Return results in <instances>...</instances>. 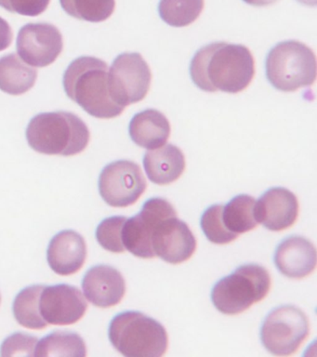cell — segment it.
<instances>
[{
    "mask_svg": "<svg viewBox=\"0 0 317 357\" xmlns=\"http://www.w3.org/2000/svg\"><path fill=\"white\" fill-rule=\"evenodd\" d=\"M254 75V58L244 45H206L197 50L190 63L192 80L203 91L238 93L249 86Z\"/></svg>",
    "mask_w": 317,
    "mask_h": 357,
    "instance_id": "cell-1",
    "label": "cell"
},
{
    "mask_svg": "<svg viewBox=\"0 0 317 357\" xmlns=\"http://www.w3.org/2000/svg\"><path fill=\"white\" fill-rule=\"evenodd\" d=\"M65 93L96 119L121 116L125 107L114 102L108 88V66L101 59L84 56L72 61L63 75Z\"/></svg>",
    "mask_w": 317,
    "mask_h": 357,
    "instance_id": "cell-2",
    "label": "cell"
},
{
    "mask_svg": "<svg viewBox=\"0 0 317 357\" xmlns=\"http://www.w3.org/2000/svg\"><path fill=\"white\" fill-rule=\"evenodd\" d=\"M90 130L70 112H51L33 117L26 130L29 146L49 155L71 156L82 153L90 142Z\"/></svg>",
    "mask_w": 317,
    "mask_h": 357,
    "instance_id": "cell-3",
    "label": "cell"
},
{
    "mask_svg": "<svg viewBox=\"0 0 317 357\" xmlns=\"http://www.w3.org/2000/svg\"><path fill=\"white\" fill-rule=\"evenodd\" d=\"M110 342L127 357H160L168 350L165 328L143 312L127 311L116 315L109 326Z\"/></svg>",
    "mask_w": 317,
    "mask_h": 357,
    "instance_id": "cell-4",
    "label": "cell"
},
{
    "mask_svg": "<svg viewBox=\"0 0 317 357\" xmlns=\"http://www.w3.org/2000/svg\"><path fill=\"white\" fill-rule=\"evenodd\" d=\"M271 276L258 264H245L217 282L211 291V301L222 314H241L260 303L271 289Z\"/></svg>",
    "mask_w": 317,
    "mask_h": 357,
    "instance_id": "cell-5",
    "label": "cell"
},
{
    "mask_svg": "<svg viewBox=\"0 0 317 357\" xmlns=\"http://www.w3.org/2000/svg\"><path fill=\"white\" fill-rule=\"evenodd\" d=\"M265 71L267 79L278 91H296L316 82V54L302 42H280L267 54Z\"/></svg>",
    "mask_w": 317,
    "mask_h": 357,
    "instance_id": "cell-6",
    "label": "cell"
},
{
    "mask_svg": "<svg viewBox=\"0 0 317 357\" xmlns=\"http://www.w3.org/2000/svg\"><path fill=\"white\" fill-rule=\"evenodd\" d=\"M310 334L307 315L293 305H283L267 315L261 328V340L269 353L289 356L296 353Z\"/></svg>",
    "mask_w": 317,
    "mask_h": 357,
    "instance_id": "cell-7",
    "label": "cell"
},
{
    "mask_svg": "<svg viewBox=\"0 0 317 357\" xmlns=\"http://www.w3.org/2000/svg\"><path fill=\"white\" fill-rule=\"evenodd\" d=\"M151 82V69L137 52L118 55L108 72L111 97L122 107L143 100L148 93Z\"/></svg>",
    "mask_w": 317,
    "mask_h": 357,
    "instance_id": "cell-8",
    "label": "cell"
},
{
    "mask_svg": "<svg viewBox=\"0 0 317 357\" xmlns=\"http://www.w3.org/2000/svg\"><path fill=\"white\" fill-rule=\"evenodd\" d=\"M177 216L173 206L164 198H150L140 213L127 219L122 229L125 250L141 259L155 258L153 250V234L157 225L168 218Z\"/></svg>",
    "mask_w": 317,
    "mask_h": 357,
    "instance_id": "cell-9",
    "label": "cell"
},
{
    "mask_svg": "<svg viewBox=\"0 0 317 357\" xmlns=\"http://www.w3.org/2000/svg\"><path fill=\"white\" fill-rule=\"evenodd\" d=\"M140 166L130 160L108 164L99 178V192L105 203L114 208H127L137 202L146 190Z\"/></svg>",
    "mask_w": 317,
    "mask_h": 357,
    "instance_id": "cell-10",
    "label": "cell"
},
{
    "mask_svg": "<svg viewBox=\"0 0 317 357\" xmlns=\"http://www.w3.org/2000/svg\"><path fill=\"white\" fill-rule=\"evenodd\" d=\"M16 47L24 63L42 68L54 63L62 53V33L47 22L29 24L19 31Z\"/></svg>",
    "mask_w": 317,
    "mask_h": 357,
    "instance_id": "cell-11",
    "label": "cell"
},
{
    "mask_svg": "<svg viewBox=\"0 0 317 357\" xmlns=\"http://www.w3.org/2000/svg\"><path fill=\"white\" fill-rule=\"evenodd\" d=\"M87 309V301L76 287L55 284L44 287L41 292L40 314L51 325H73L84 317Z\"/></svg>",
    "mask_w": 317,
    "mask_h": 357,
    "instance_id": "cell-12",
    "label": "cell"
},
{
    "mask_svg": "<svg viewBox=\"0 0 317 357\" xmlns=\"http://www.w3.org/2000/svg\"><path fill=\"white\" fill-rule=\"evenodd\" d=\"M152 245L155 256L169 264H179L194 255L196 239L187 223L174 216L158 223Z\"/></svg>",
    "mask_w": 317,
    "mask_h": 357,
    "instance_id": "cell-13",
    "label": "cell"
},
{
    "mask_svg": "<svg viewBox=\"0 0 317 357\" xmlns=\"http://www.w3.org/2000/svg\"><path fill=\"white\" fill-rule=\"evenodd\" d=\"M299 208L296 195L284 187L267 190L256 201L258 222L270 231H279L291 227L299 216Z\"/></svg>",
    "mask_w": 317,
    "mask_h": 357,
    "instance_id": "cell-14",
    "label": "cell"
},
{
    "mask_svg": "<svg viewBox=\"0 0 317 357\" xmlns=\"http://www.w3.org/2000/svg\"><path fill=\"white\" fill-rule=\"evenodd\" d=\"M82 289L86 298L100 308L116 306L126 293V282L116 268L109 265H96L85 273Z\"/></svg>",
    "mask_w": 317,
    "mask_h": 357,
    "instance_id": "cell-15",
    "label": "cell"
},
{
    "mask_svg": "<svg viewBox=\"0 0 317 357\" xmlns=\"http://www.w3.org/2000/svg\"><path fill=\"white\" fill-rule=\"evenodd\" d=\"M274 261L278 271L286 278H304L316 270V250L304 237L289 236L278 245Z\"/></svg>",
    "mask_w": 317,
    "mask_h": 357,
    "instance_id": "cell-16",
    "label": "cell"
},
{
    "mask_svg": "<svg viewBox=\"0 0 317 357\" xmlns=\"http://www.w3.org/2000/svg\"><path fill=\"white\" fill-rule=\"evenodd\" d=\"M87 258V245L77 231H60L49 242L47 259L49 267L60 275H71L79 272Z\"/></svg>",
    "mask_w": 317,
    "mask_h": 357,
    "instance_id": "cell-17",
    "label": "cell"
},
{
    "mask_svg": "<svg viewBox=\"0 0 317 357\" xmlns=\"http://www.w3.org/2000/svg\"><path fill=\"white\" fill-rule=\"evenodd\" d=\"M185 158L173 144L149 151L144 158V167L149 180L158 185H168L182 176L185 169Z\"/></svg>",
    "mask_w": 317,
    "mask_h": 357,
    "instance_id": "cell-18",
    "label": "cell"
},
{
    "mask_svg": "<svg viewBox=\"0 0 317 357\" xmlns=\"http://www.w3.org/2000/svg\"><path fill=\"white\" fill-rule=\"evenodd\" d=\"M171 124L165 114L155 109L136 114L129 127L132 142L149 150L163 146L171 136Z\"/></svg>",
    "mask_w": 317,
    "mask_h": 357,
    "instance_id": "cell-19",
    "label": "cell"
},
{
    "mask_svg": "<svg viewBox=\"0 0 317 357\" xmlns=\"http://www.w3.org/2000/svg\"><path fill=\"white\" fill-rule=\"evenodd\" d=\"M37 77V70L27 66L15 53L0 58V89L5 93H26L34 86Z\"/></svg>",
    "mask_w": 317,
    "mask_h": 357,
    "instance_id": "cell-20",
    "label": "cell"
},
{
    "mask_svg": "<svg viewBox=\"0 0 317 357\" xmlns=\"http://www.w3.org/2000/svg\"><path fill=\"white\" fill-rule=\"evenodd\" d=\"M256 201L250 195H239L224 206L222 218L228 231L239 236L260 225L256 215Z\"/></svg>",
    "mask_w": 317,
    "mask_h": 357,
    "instance_id": "cell-21",
    "label": "cell"
},
{
    "mask_svg": "<svg viewBox=\"0 0 317 357\" xmlns=\"http://www.w3.org/2000/svg\"><path fill=\"white\" fill-rule=\"evenodd\" d=\"M86 356L87 347L84 340L73 332L55 331L38 340L35 349V356Z\"/></svg>",
    "mask_w": 317,
    "mask_h": 357,
    "instance_id": "cell-22",
    "label": "cell"
},
{
    "mask_svg": "<svg viewBox=\"0 0 317 357\" xmlns=\"http://www.w3.org/2000/svg\"><path fill=\"white\" fill-rule=\"evenodd\" d=\"M44 287L43 284L27 287L16 296L13 306V314L24 328L38 331L48 326L40 311V298Z\"/></svg>",
    "mask_w": 317,
    "mask_h": 357,
    "instance_id": "cell-23",
    "label": "cell"
},
{
    "mask_svg": "<svg viewBox=\"0 0 317 357\" xmlns=\"http://www.w3.org/2000/svg\"><path fill=\"white\" fill-rule=\"evenodd\" d=\"M204 5V0H160L158 13L171 26L185 27L199 19Z\"/></svg>",
    "mask_w": 317,
    "mask_h": 357,
    "instance_id": "cell-24",
    "label": "cell"
},
{
    "mask_svg": "<svg viewBox=\"0 0 317 357\" xmlns=\"http://www.w3.org/2000/svg\"><path fill=\"white\" fill-rule=\"evenodd\" d=\"M60 3L68 15L91 22L110 18L116 8V0H60Z\"/></svg>",
    "mask_w": 317,
    "mask_h": 357,
    "instance_id": "cell-25",
    "label": "cell"
},
{
    "mask_svg": "<svg viewBox=\"0 0 317 357\" xmlns=\"http://www.w3.org/2000/svg\"><path fill=\"white\" fill-rule=\"evenodd\" d=\"M222 208L224 206L222 205L208 206L203 213L200 222L205 236L213 244H229L238 237V234L231 233L225 227L222 218Z\"/></svg>",
    "mask_w": 317,
    "mask_h": 357,
    "instance_id": "cell-26",
    "label": "cell"
},
{
    "mask_svg": "<svg viewBox=\"0 0 317 357\" xmlns=\"http://www.w3.org/2000/svg\"><path fill=\"white\" fill-rule=\"evenodd\" d=\"M126 220V217L114 216L100 223L96 230V238L105 250L113 253H122L126 250L122 242V229Z\"/></svg>",
    "mask_w": 317,
    "mask_h": 357,
    "instance_id": "cell-27",
    "label": "cell"
},
{
    "mask_svg": "<svg viewBox=\"0 0 317 357\" xmlns=\"http://www.w3.org/2000/svg\"><path fill=\"white\" fill-rule=\"evenodd\" d=\"M38 342V337L29 334L15 333L7 337L2 343L0 354L2 356H35Z\"/></svg>",
    "mask_w": 317,
    "mask_h": 357,
    "instance_id": "cell-28",
    "label": "cell"
},
{
    "mask_svg": "<svg viewBox=\"0 0 317 357\" xmlns=\"http://www.w3.org/2000/svg\"><path fill=\"white\" fill-rule=\"evenodd\" d=\"M51 0H0V7L13 13L36 17L42 14Z\"/></svg>",
    "mask_w": 317,
    "mask_h": 357,
    "instance_id": "cell-29",
    "label": "cell"
},
{
    "mask_svg": "<svg viewBox=\"0 0 317 357\" xmlns=\"http://www.w3.org/2000/svg\"><path fill=\"white\" fill-rule=\"evenodd\" d=\"M13 33L9 22L0 17V52L7 50L12 44Z\"/></svg>",
    "mask_w": 317,
    "mask_h": 357,
    "instance_id": "cell-30",
    "label": "cell"
},
{
    "mask_svg": "<svg viewBox=\"0 0 317 357\" xmlns=\"http://www.w3.org/2000/svg\"><path fill=\"white\" fill-rule=\"evenodd\" d=\"M243 1L255 7H265V6L274 4L277 0H243Z\"/></svg>",
    "mask_w": 317,
    "mask_h": 357,
    "instance_id": "cell-31",
    "label": "cell"
},
{
    "mask_svg": "<svg viewBox=\"0 0 317 357\" xmlns=\"http://www.w3.org/2000/svg\"><path fill=\"white\" fill-rule=\"evenodd\" d=\"M0 301H1V296H0Z\"/></svg>",
    "mask_w": 317,
    "mask_h": 357,
    "instance_id": "cell-32",
    "label": "cell"
}]
</instances>
